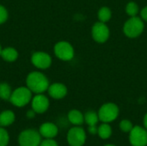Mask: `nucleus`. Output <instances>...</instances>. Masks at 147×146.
Returning <instances> with one entry per match:
<instances>
[{
  "mask_svg": "<svg viewBox=\"0 0 147 146\" xmlns=\"http://www.w3.org/2000/svg\"><path fill=\"white\" fill-rule=\"evenodd\" d=\"M49 96L56 100L63 99L67 95V88L65 84L60 83H55L48 87Z\"/></svg>",
  "mask_w": 147,
  "mask_h": 146,
  "instance_id": "13",
  "label": "nucleus"
},
{
  "mask_svg": "<svg viewBox=\"0 0 147 146\" xmlns=\"http://www.w3.org/2000/svg\"><path fill=\"white\" fill-rule=\"evenodd\" d=\"M113 133V130L111 126L109 125V123H104L102 122L99 126H98V133L97 135L99 136L100 139H109Z\"/></svg>",
  "mask_w": 147,
  "mask_h": 146,
  "instance_id": "16",
  "label": "nucleus"
},
{
  "mask_svg": "<svg viewBox=\"0 0 147 146\" xmlns=\"http://www.w3.org/2000/svg\"><path fill=\"white\" fill-rule=\"evenodd\" d=\"M145 29V22L141 17L132 16L123 25L124 34L131 39L139 37Z\"/></svg>",
  "mask_w": 147,
  "mask_h": 146,
  "instance_id": "2",
  "label": "nucleus"
},
{
  "mask_svg": "<svg viewBox=\"0 0 147 146\" xmlns=\"http://www.w3.org/2000/svg\"><path fill=\"white\" fill-rule=\"evenodd\" d=\"M31 108L36 114H44L49 108V100L46 96L37 94L31 100Z\"/></svg>",
  "mask_w": 147,
  "mask_h": 146,
  "instance_id": "10",
  "label": "nucleus"
},
{
  "mask_svg": "<svg viewBox=\"0 0 147 146\" xmlns=\"http://www.w3.org/2000/svg\"><path fill=\"white\" fill-rule=\"evenodd\" d=\"M40 146H59V144L54 139H44Z\"/></svg>",
  "mask_w": 147,
  "mask_h": 146,
  "instance_id": "24",
  "label": "nucleus"
},
{
  "mask_svg": "<svg viewBox=\"0 0 147 146\" xmlns=\"http://www.w3.org/2000/svg\"><path fill=\"white\" fill-rule=\"evenodd\" d=\"M143 123H144V127L147 130V113L145 114L144 119H143Z\"/></svg>",
  "mask_w": 147,
  "mask_h": 146,
  "instance_id": "29",
  "label": "nucleus"
},
{
  "mask_svg": "<svg viewBox=\"0 0 147 146\" xmlns=\"http://www.w3.org/2000/svg\"><path fill=\"white\" fill-rule=\"evenodd\" d=\"M140 17L144 22H147V5L140 10Z\"/></svg>",
  "mask_w": 147,
  "mask_h": 146,
  "instance_id": "27",
  "label": "nucleus"
},
{
  "mask_svg": "<svg viewBox=\"0 0 147 146\" xmlns=\"http://www.w3.org/2000/svg\"><path fill=\"white\" fill-rule=\"evenodd\" d=\"M97 17L99 19L100 22H108L111 17H112V11L111 9L107 7V6H103L102 7L98 12H97Z\"/></svg>",
  "mask_w": 147,
  "mask_h": 146,
  "instance_id": "19",
  "label": "nucleus"
},
{
  "mask_svg": "<svg viewBox=\"0 0 147 146\" xmlns=\"http://www.w3.org/2000/svg\"><path fill=\"white\" fill-rule=\"evenodd\" d=\"M12 91L10 89V86L6 83H0V98L4 101H9V98L11 96Z\"/></svg>",
  "mask_w": 147,
  "mask_h": 146,
  "instance_id": "20",
  "label": "nucleus"
},
{
  "mask_svg": "<svg viewBox=\"0 0 147 146\" xmlns=\"http://www.w3.org/2000/svg\"><path fill=\"white\" fill-rule=\"evenodd\" d=\"M87 139L85 130L81 126H74L66 134V141L70 146H84Z\"/></svg>",
  "mask_w": 147,
  "mask_h": 146,
  "instance_id": "6",
  "label": "nucleus"
},
{
  "mask_svg": "<svg viewBox=\"0 0 147 146\" xmlns=\"http://www.w3.org/2000/svg\"><path fill=\"white\" fill-rule=\"evenodd\" d=\"M97 113L101 122L110 124L118 118L120 108L114 102H106L101 106Z\"/></svg>",
  "mask_w": 147,
  "mask_h": 146,
  "instance_id": "4",
  "label": "nucleus"
},
{
  "mask_svg": "<svg viewBox=\"0 0 147 146\" xmlns=\"http://www.w3.org/2000/svg\"><path fill=\"white\" fill-rule=\"evenodd\" d=\"M16 120L15 113L11 110H4L0 113V126L7 127L11 126Z\"/></svg>",
  "mask_w": 147,
  "mask_h": 146,
  "instance_id": "15",
  "label": "nucleus"
},
{
  "mask_svg": "<svg viewBox=\"0 0 147 146\" xmlns=\"http://www.w3.org/2000/svg\"><path fill=\"white\" fill-rule=\"evenodd\" d=\"M134 124L132 123V121L130 120L127 119H124L122 120H121L120 124H119V128L121 129V132L125 133H129L132 129L134 128Z\"/></svg>",
  "mask_w": 147,
  "mask_h": 146,
  "instance_id": "23",
  "label": "nucleus"
},
{
  "mask_svg": "<svg viewBox=\"0 0 147 146\" xmlns=\"http://www.w3.org/2000/svg\"><path fill=\"white\" fill-rule=\"evenodd\" d=\"M88 133L91 135H97L98 133V126H88Z\"/></svg>",
  "mask_w": 147,
  "mask_h": 146,
  "instance_id": "26",
  "label": "nucleus"
},
{
  "mask_svg": "<svg viewBox=\"0 0 147 146\" xmlns=\"http://www.w3.org/2000/svg\"><path fill=\"white\" fill-rule=\"evenodd\" d=\"M35 112L33 110V109H30V110H28L27 113H26V116H27V118H28V119H33V118H34L35 117Z\"/></svg>",
  "mask_w": 147,
  "mask_h": 146,
  "instance_id": "28",
  "label": "nucleus"
},
{
  "mask_svg": "<svg viewBox=\"0 0 147 146\" xmlns=\"http://www.w3.org/2000/svg\"><path fill=\"white\" fill-rule=\"evenodd\" d=\"M27 86L28 88L35 94H42L48 89L49 82L44 74L34 71L31 72L27 77Z\"/></svg>",
  "mask_w": 147,
  "mask_h": 146,
  "instance_id": "1",
  "label": "nucleus"
},
{
  "mask_svg": "<svg viewBox=\"0 0 147 146\" xmlns=\"http://www.w3.org/2000/svg\"><path fill=\"white\" fill-rule=\"evenodd\" d=\"M8 18V12L6 10V9L0 5V24L1 23H3Z\"/></svg>",
  "mask_w": 147,
  "mask_h": 146,
  "instance_id": "25",
  "label": "nucleus"
},
{
  "mask_svg": "<svg viewBox=\"0 0 147 146\" xmlns=\"http://www.w3.org/2000/svg\"><path fill=\"white\" fill-rule=\"evenodd\" d=\"M1 56L4 60H6L8 62H13L17 59L18 52H16V49H14L12 47H7V48L2 50Z\"/></svg>",
  "mask_w": 147,
  "mask_h": 146,
  "instance_id": "18",
  "label": "nucleus"
},
{
  "mask_svg": "<svg viewBox=\"0 0 147 146\" xmlns=\"http://www.w3.org/2000/svg\"><path fill=\"white\" fill-rule=\"evenodd\" d=\"M67 119L73 126H82L84 123V114L78 109L70 110L67 114Z\"/></svg>",
  "mask_w": 147,
  "mask_h": 146,
  "instance_id": "14",
  "label": "nucleus"
},
{
  "mask_svg": "<svg viewBox=\"0 0 147 146\" xmlns=\"http://www.w3.org/2000/svg\"><path fill=\"white\" fill-rule=\"evenodd\" d=\"M38 131L42 139H55L59 134V127L53 122H45L41 124Z\"/></svg>",
  "mask_w": 147,
  "mask_h": 146,
  "instance_id": "12",
  "label": "nucleus"
},
{
  "mask_svg": "<svg viewBox=\"0 0 147 146\" xmlns=\"http://www.w3.org/2000/svg\"><path fill=\"white\" fill-rule=\"evenodd\" d=\"M103 146H116V145H111V144H108V145H103Z\"/></svg>",
  "mask_w": 147,
  "mask_h": 146,
  "instance_id": "30",
  "label": "nucleus"
},
{
  "mask_svg": "<svg viewBox=\"0 0 147 146\" xmlns=\"http://www.w3.org/2000/svg\"><path fill=\"white\" fill-rule=\"evenodd\" d=\"M31 61L34 66L40 69H47L52 64V59L49 54L43 52H37L32 55Z\"/></svg>",
  "mask_w": 147,
  "mask_h": 146,
  "instance_id": "11",
  "label": "nucleus"
},
{
  "mask_svg": "<svg viewBox=\"0 0 147 146\" xmlns=\"http://www.w3.org/2000/svg\"><path fill=\"white\" fill-rule=\"evenodd\" d=\"M42 137L38 130L28 128L22 131L17 138L19 146H40Z\"/></svg>",
  "mask_w": 147,
  "mask_h": 146,
  "instance_id": "3",
  "label": "nucleus"
},
{
  "mask_svg": "<svg viewBox=\"0 0 147 146\" xmlns=\"http://www.w3.org/2000/svg\"><path fill=\"white\" fill-rule=\"evenodd\" d=\"M54 53L59 59L69 61L74 57V49L69 42L59 41L54 46Z\"/></svg>",
  "mask_w": 147,
  "mask_h": 146,
  "instance_id": "9",
  "label": "nucleus"
},
{
  "mask_svg": "<svg viewBox=\"0 0 147 146\" xmlns=\"http://www.w3.org/2000/svg\"><path fill=\"white\" fill-rule=\"evenodd\" d=\"M128 139L132 146H147V130L144 126H134Z\"/></svg>",
  "mask_w": 147,
  "mask_h": 146,
  "instance_id": "8",
  "label": "nucleus"
},
{
  "mask_svg": "<svg viewBox=\"0 0 147 146\" xmlns=\"http://www.w3.org/2000/svg\"><path fill=\"white\" fill-rule=\"evenodd\" d=\"M1 52H2V49H1V46H0V55H1Z\"/></svg>",
  "mask_w": 147,
  "mask_h": 146,
  "instance_id": "31",
  "label": "nucleus"
},
{
  "mask_svg": "<svg viewBox=\"0 0 147 146\" xmlns=\"http://www.w3.org/2000/svg\"><path fill=\"white\" fill-rule=\"evenodd\" d=\"M100 121L98 113L93 110L87 111L84 114V123L87 126H96Z\"/></svg>",
  "mask_w": 147,
  "mask_h": 146,
  "instance_id": "17",
  "label": "nucleus"
},
{
  "mask_svg": "<svg viewBox=\"0 0 147 146\" xmlns=\"http://www.w3.org/2000/svg\"><path fill=\"white\" fill-rule=\"evenodd\" d=\"M91 35L93 40L100 44L105 43L110 35V31L108 25L102 22H96L91 28Z\"/></svg>",
  "mask_w": 147,
  "mask_h": 146,
  "instance_id": "7",
  "label": "nucleus"
},
{
  "mask_svg": "<svg viewBox=\"0 0 147 146\" xmlns=\"http://www.w3.org/2000/svg\"><path fill=\"white\" fill-rule=\"evenodd\" d=\"M126 13L130 16H137V15L139 14L140 12V7L139 5L134 2V1H131L129 3H127V4L126 5Z\"/></svg>",
  "mask_w": 147,
  "mask_h": 146,
  "instance_id": "21",
  "label": "nucleus"
},
{
  "mask_svg": "<svg viewBox=\"0 0 147 146\" xmlns=\"http://www.w3.org/2000/svg\"><path fill=\"white\" fill-rule=\"evenodd\" d=\"M10 137L9 132L5 127L0 126V146H8L9 144Z\"/></svg>",
  "mask_w": 147,
  "mask_h": 146,
  "instance_id": "22",
  "label": "nucleus"
},
{
  "mask_svg": "<svg viewBox=\"0 0 147 146\" xmlns=\"http://www.w3.org/2000/svg\"><path fill=\"white\" fill-rule=\"evenodd\" d=\"M32 100V91L27 87H20L15 89L9 98V102L17 108L25 107Z\"/></svg>",
  "mask_w": 147,
  "mask_h": 146,
  "instance_id": "5",
  "label": "nucleus"
}]
</instances>
